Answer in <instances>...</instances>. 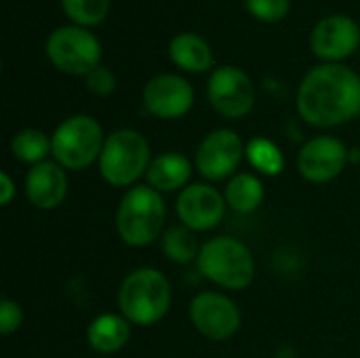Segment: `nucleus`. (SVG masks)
<instances>
[{
  "instance_id": "obj_1",
  "label": "nucleus",
  "mask_w": 360,
  "mask_h": 358,
  "mask_svg": "<svg viewBox=\"0 0 360 358\" xmlns=\"http://www.w3.org/2000/svg\"><path fill=\"white\" fill-rule=\"evenodd\" d=\"M297 112L319 129L350 122L360 114V76L342 63L312 68L297 89Z\"/></svg>"
},
{
  "instance_id": "obj_2",
  "label": "nucleus",
  "mask_w": 360,
  "mask_h": 358,
  "mask_svg": "<svg viewBox=\"0 0 360 358\" xmlns=\"http://www.w3.org/2000/svg\"><path fill=\"white\" fill-rule=\"evenodd\" d=\"M171 283L156 268L133 270L118 289L120 314L135 327H152L171 310Z\"/></svg>"
},
{
  "instance_id": "obj_3",
  "label": "nucleus",
  "mask_w": 360,
  "mask_h": 358,
  "mask_svg": "<svg viewBox=\"0 0 360 358\" xmlns=\"http://www.w3.org/2000/svg\"><path fill=\"white\" fill-rule=\"evenodd\" d=\"M167 207L162 194L152 186H133L116 209V232L129 247L141 249L165 234Z\"/></svg>"
},
{
  "instance_id": "obj_4",
  "label": "nucleus",
  "mask_w": 360,
  "mask_h": 358,
  "mask_svg": "<svg viewBox=\"0 0 360 358\" xmlns=\"http://www.w3.org/2000/svg\"><path fill=\"white\" fill-rule=\"evenodd\" d=\"M198 270L213 285L230 291L247 289L255 279L251 249L234 236H215L200 247Z\"/></svg>"
},
{
  "instance_id": "obj_5",
  "label": "nucleus",
  "mask_w": 360,
  "mask_h": 358,
  "mask_svg": "<svg viewBox=\"0 0 360 358\" xmlns=\"http://www.w3.org/2000/svg\"><path fill=\"white\" fill-rule=\"evenodd\" d=\"M99 175L114 188H131L152 165L148 139L133 129H118L105 137L97 160Z\"/></svg>"
},
{
  "instance_id": "obj_6",
  "label": "nucleus",
  "mask_w": 360,
  "mask_h": 358,
  "mask_svg": "<svg viewBox=\"0 0 360 358\" xmlns=\"http://www.w3.org/2000/svg\"><path fill=\"white\" fill-rule=\"evenodd\" d=\"M53 141V158L65 171H82L99 160L105 135L101 124L86 114H76L65 118L55 133Z\"/></svg>"
},
{
  "instance_id": "obj_7",
  "label": "nucleus",
  "mask_w": 360,
  "mask_h": 358,
  "mask_svg": "<svg viewBox=\"0 0 360 358\" xmlns=\"http://www.w3.org/2000/svg\"><path fill=\"white\" fill-rule=\"evenodd\" d=\"M49 61L65 74L86 76L101 65V44L95 34L80 25H61L46 38Z\"/></svg>"
},
{
  "instance_id": "obj_8",
  "label": "nucleus",
  "mask_w": 360,
  "mask_h": 358,
  "mask_svg": "<svg viewBox=\"0 0 360 358\" xmlns=\"http://www.w3.org/2000/svg\"><path fill=\"white\" fill-rule=\"evenodd\" d=\"M247 146L240 135L232 129L211 131L196 148L194 165L196 171L209 181H221L234 177L238 165L243 162Z\"/></svg>"
},
{
  "instance_id": "obj_9",
  "label": "nucleus",
  "mask_w": 360,
  "mask_h": 358,
  "mask_svg": "<svg viewBox=\"0 0 360 358\" xmlns=\"http://www.w3.org/2000/svg\"><path fill=\"white\" fill-rule=\"evenodd\" d=\"M190 321L202 338L226 342L240 329V310L228 295L202 291L190 302Z\"/></svg>"
},
{
  "instance_id": "obj_10",
  "label": "nucleus",
  "mask_w": 360,
  "mask_h": 358,
  "mask_svg": "<svg viewBox=\"0 0 360 358\" xmlns=\"http://www.w3.org/2000/svg\"><path fill=\"white\" fill-rule=\"evenodd\" d=\"M207 95L215 112L226 118H243L255 106L253 80L247 72L234 65H221L211 74Z\"/></svg>"
},
{
  "instance_id": "obj_11",
  "label": "nucleus",
  "mask_w": 360,
  "mask_h": 358,
  "mask_svg": "<svg viewBox=\"0 0 360 358\" xmlns=\"http://www.w3.org/2000/svg\"><path fill=\"white\" fill-rule=\"evenodd\" d=\"M224 194L211 184L186 186L177 196V217L192 232H209L219 226L226 213Z\"/></svg>"
},
{
  "instance_id": "obj_12",
  "label": "nucleus",
  "mask_w": 360,
  "mask_h": 358,
  "mask_svg": "<svg viewBox=\"0 0 360 358\" xmlns=\"http://www.w3.org/2000/svg\"><path fill=\"white\" fill-rule=\"evenodd\" d=\"M348 148L333 135H321L304 143L297 154V171L312 184L333 181L348 165Z\"/></svg>"
},
{
  "instance_id": "obj_13",
  "label": "nucleus",
  "mask_w": 360,
  "mask_h": 358,
  "mask_svg": "<svg viewBox=\"0 0 360 358\" xmlns=\"http://www.w3.org/2000/svg\"><path fill=\"white\" fill-rule=\"evenodd\" d=\"M143 106L156 118L175 120L192 110L194 89L184 76L158 74L143 87Z\"/></svg>"
},
{
  "instance_id": "obj_14",
  "label": "nucleus",
  "mask_w": 360,
  "mask_h": 358,
  "mask_svg": "<svg viewBox=\"0 0 360 358\" xmlns=\"http://www.w3.org/2000/svg\"><path fill=\"white\" fill-rule=\"evenodd\" d=\"M310 46L325 61H342L360 46L359 23L346 15H331L316 23L310 36Z\"/></svg>"
},
{
  "instance_id": "obj_15",
  "label": "nucleus",
  "mask_w": 360,
  "mask_h": 358,
  "mask_svg": "<svg viewBox=\"0 0 360 358\" xmlns=\"http://www.w3.org/2000/svg\"><path fill=\"white\" fill-rule=\"evenodd\" d=\"M68 188V173L55 160H44L25 175V196L40 211H53L63 205Z\"/></svg>"
},
{
  "instance_id": "obj_16",
  "label": "nucleus",
  "mask_w": 360,
  "mask_h": 358,
  "mask_svg": "<svg viewBox=\"0 0 360 358\" xmlns=\"http://www.w3.org/2000/svg\"><path fill=\"white\" fill-rule=\"evenodd\" d=\"M131 340V323L116 312H103L95 317L86 329V342L97 354H116Z\"/></svg>"
},
{
  "instance_id": "obj_17",
  "label": "nucleus",
  "mask_w": 360,
  "mask_h": 358,
  "mask_svg": "<svg viewBox=\"0 0 360 358\" xmlns=\"http://www.w3.org/2000/svg\"><path fill=\"white\" fill-rule=\"evenodd\" d=\"M192 165L190 160L179 152H162L156 158H152V165L146 173L148 186L162 192H175L184 190V186L190 181Z\"/></svg>"
},
{
  "instance_id": "obj_18",
  "label": "nucleus",
  "mask_w": 360,
  "mask_h": 358,
  "mask_svg": "<svg viewBox=\"0 0 360 358\" xmlns=\"http://www.w3.org/2000/svg\"><path fill=\"white\" fill-rule=\"evenodd\" d=\"M169 57L173 59V63L177 68L192 72V74L207 72L213 65V51H211L209 42L196 34H190V32L177 34L171 40Z\"/></svg>"
},
{
  "instance_id": "obj_19",
  "label": "nucleus",
  "mask_w": 360,
  "mask_h": 358,
  "mask_svg": "<svg viewBox=\"0 0 360 358\" xmlns=\"http://www.w3.org/2000/svg\"><path fill=\"white\" fill-rule=\"evenodd\" d=\"M224 198L226 205L236 213H253L264 203V184L253 173H236L234 177H230Z\"/></svg>"
},
{
  "instance_id": "obj_20",
  "label": "nucleus",
  "mask_w": 360,
  "mask_h": 358,
  "mask_svg": "<svg viewBox=\"0 0 360 358\" xmlns=\"http://www.w3.org/2000/svg\"><path fill=\"white\" fill-rule=\"evenodd\" d=\"M11 154L15 160L36 167L44 162L49 154H53V141L40 129H23L11 139Z\"/></svg>"
},
{
  "instance_id": "obj_21",
  "label": "nucleus",
  "mask_w": 360,
  "mask_h": 358,
  "mask_svg": "<svg viewBox=\"0 0 360 358\" xmlns=\"http://www.w3.org/2000/svg\"><path fill=\"white\" fill-rule=\"evenodd\" d=\"M160 241H162V253L171 262L188 264L192 260H198L200 245H198L194 232L188 230L186 226H171L169 230H165Z\"/></svg>"
},
{
  "instance_id": "obj_22",
  "label": "nucleus",
  "mask_w": 360,
  "mask_h": 358,
  "mask_svg": "<svg viewBox=\"0 0 360 358\" xmlns=\"http://www.w3.org/2000/svg\"><path fill=\"white\" fill-rule=\"evenodd\" d=\"M245 156L251 162V167L262 175H281V171L285 169V156L281 148L266 137L251 139L247 143Z\"/></svg>"
},
{
  "instance_id": "obj_23",
  "label": "nucleus",
  "mask_w": 360,
  "mask_h": 358,
  "mask_svg": "<svg viewBox=\"0 0 360 358\" xmlns=\"http://www.w3.org/2000/svg\"><path fill=\"white\" fill-rule=\"evenodd\" d=\"M61 4L63 13L80 27L101 23L110 11V0H61Z\"/></svg>"
},
{
  "instance_id": "obj_24",
  "label": "nucleus",
  "mask_w": 360,
  "mask_h": 358,
  "mask_svg": "<svg viewBox=\"0 0 360 358\" xmlns=\"http://www.w3.org/2000/svg\"><path fill=\"white\" fill-rule=\"evenodd\" d=\"M245 6L255 19L274 23L287 17L291 2L289 0H245Z\"/></svg>"
},
{
  "instance_id": "obj_25",
  "label": "nucleus",
  "mask_w": 360,
  "mask_h": 358,
  "mask_svg": "<svg viewBox=\"0 0 360 358\" xmlns=\"http://www.w3.org/2000/svg\"><path fill=\"white\" fill-rule=\"evenodd\" d=\"M84 80H86L89 91H91L93 95H97V97H108V95H112V93L116 91V76H114V72H112L110 68H105V65L95 68L91 74L84 76Z\"/></svg>"
},
{
  "instance_id": "obj_26",
  "label": "nucleus",
  "mask_w": 360,
  "mask_h": 358,
  "mask_svg": "<svg viewBox=\"0 0 360 358\" xmlns=\"http://www.w3.org/2000/svg\"><path fill=\"white\" fill-rule=\"evenodd\" d=\"M23 323V310L15 300L2 298L0 300V333L11 335L15 333Z\"/></svg>"
},
{
  "instance_id": "obj_27",
  "label": "nucleus",
  "mask_w": 360,
  "mask_h": 358,
  "mask_svg": "<svg viewBox=\"0 0 360 358\" xmlns=\"http://www.w3.org/2000/svg\"><path fill=\"white\" fill-rule=\"evenodd\" d=\"M15 194H17L15 181L11 179V175L6 171H0V203H2V207L11 205Z\"/></svg>"
}]
</instances>
